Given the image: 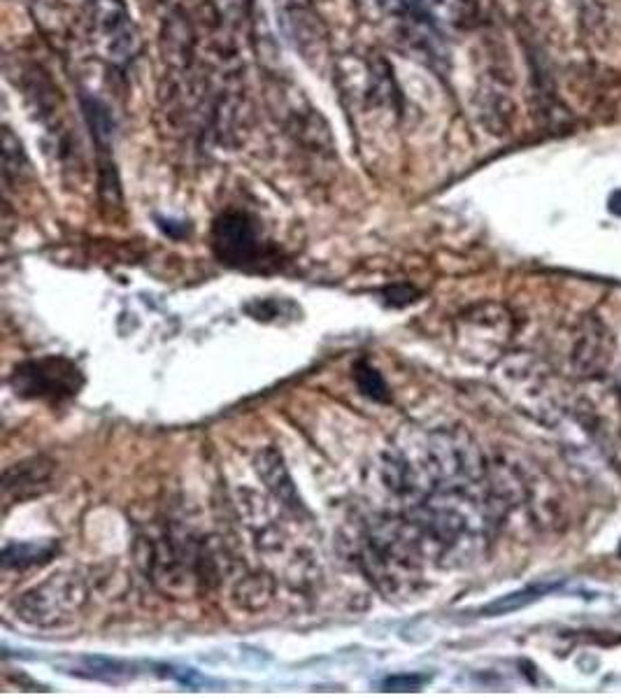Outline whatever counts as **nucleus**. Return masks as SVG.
Masks as SVG:
<instances>
[{"label": "nucleus", "mask_w": 621, "mask_h": 698, "mask_svg": "<svg viewBox=\"0 0 621 698\" xmlns=\"http://www.w3.org/2000/svg\"><path fill=\"white\" fill-rule=\"evenodd\" d=\"M87 601V582L77 571H63L21 594L14 603V612L21 622L54 629L73 619Z\"/></svg>", "instance_id": "nucleus-1"}, {"label": "nucleus", "mask_w": 621, "mask_h": 698, "mask_svg": "<svg viewBox=\"0 0 621 698\" xmlns=\"http://www.w3.org/2000/svg\"><path fill=\"white\" fill-rule=\"evenodd\" d=\"M10 384L21 398L61 405L80 394L84 375L66 356H40L17 363Z\"/></svg>", "instance_id": "nucleus-2"}, {"label": "nucleus", "mask_w": 621, "mask_h": 698, "mask_svg": "<svg viewBox=\"0 0 621 698\" xmlns=\"http://www.w3.org/2000/svg\"><path fill=\"white\" fill-rule=\"evenodd\" d=\"M87 31L94 52L110 66H126L140 52V33L124 0H89Z\"/></svg>", "instance_id": "nucleus-3"}, {"label": "nucleus", "mask_w": 621, "mask_h": 698, "mask_svg": "<svg viewBox=\"0 0 621 698\" xmlns=\"http://www.w3.org/2000/svg\"><path fill=\"white\" fill-rule=\"evenodd\" d=\"M212 249L226 266L242 270H266L273 263L270 249L261 240L256 222L245 212H224L212 226Z\"/></svg>", "instance_id": "nucleus-4"}, {"label": "nucleus", "mask_w": 621, "mask_h": 698, "mask_svg": "<svg viewBox=\"0 0 621 698\" xmlns=\"http://www.w3.org/2000/svg\"><path fill=\"white\" fill-rule=\"evenodd\" d=\"M282 31L312 68L328 63V33L324 21L314 12L312 0H277Z\"/></svg>", "instance_id": "nucleus-5"}, {"label": "nucleus", "mask_w": 621, "mask_h": 698, "mask_svg": "<svg viewBox=\"0 0 621 698\" xmlns=\"http://www.w3.org/2000/svg\"><path fill=\"white\" fill-rule=\"evenodd\" d=\"M615 356V338L608 326L594 317H587L580 324L573 345V368L580 377L603 375Z\"/></svg>", "instance_id": "nucleus-6"}, {"label": "nucleus", "mask_w": 621, "mask_h": 698, "mask_svg": "<svg viewBox=\"0 0 621 698\" xmlns=\"http://www.w3.org/2000/svg\"><path fill=\"white\" fill-rule=\"evenodd\" d=\"M254 466H256V473H259L261 480L266 482V487L273 491V496L284 505V508L296 512V515L298 512H305L303 498L298 494L287 466H284L282 454L277 452L275 447H266V450L256 454Z\"/></svg>", "instance_id": "nucleus-7"}, {"label": "nucleus", "mask_w": 621, "mask_h": 698, "mask_svg": "<svg viewBox=\"0 0 621 698\" xmlns=\"http://www.w3.org/2000/svg\"><path fill=\"white\" fill-rule=\"evenodd\" d=\"M408 3L419 17L442 31H463L477 19L475 0H408Z\"/></svg>", "instance_id": "nucleus-8"}, {"label": "nucleus", "mask_w": 621, "mask_h": 698, "mask_svg": "<svg viewBox=\"0 0 621 698\" xmlns=\"http://www.w3.org/2000/svg\"><path fill=\"white\" fill-rule=\"evenodd\" d=\"M54 464L45 457H35L21 464H14L12 468L5 470V494L14 496L17 501H24L28 496L40 494V489L45 487L52 477Z\"/></svg>", "instance_id": "nucleus-9"}, {"label": "nucleus", "mask_w": 621, "mask_h": 698, "mask_svg": "<svg viewBox=\"0 0 621 698\" xmlns=\"http://www.w3.org/2000/svg\"><path fill=\"white\" fill-rule=\"evenodd\" d=\"M59 554L56 543H10L3 550V568L7 571H26L42 566Z\"/></svg>", "instance_id": "nucleus-10"}, {"label": "nucleus", "mask_w": 621, "mask_h": 698, "mask_svg": "<svg viewBox=\"0 0 621 698\" xmlns=\"http://www.w3.org/2000/svg\"><path fill=\"white\" fill-rule=\"evenodd\" d=\"M552 589H556V584H554V582H547V584H531V587H526V589L512 591V594L503 596V598H498V601L489 603V605H484V608H482V615H484V617L508 615V612H515V610L526 608V605L535 603V601H538V598H542L545 594H549V591H552Z\"/></svg>", "instance_id": "nucleus-11"}, {"label": "nucleus", "mask_w": 621, "mask_h": 698, "mask_svg": "<svg viewBox=\"0 0 621 698\" xmlns=\"http://www.w3.org/2000/svg\"><path fill=\"white\" fill-rule=\"evenodd\" d=\"M354 382H356V389H359L366 398H370V401H377V403L391 401V391L387 387V382H384L382 373L375 366H370L368 361L356 363Z\"/></svg>", "instance_id": "nucleus-12"}, {"label": "nucleus", "mask_w": 621, "mask_h": 698, "mask_svg": "<svg viewBox=\"0 0 621 698\" xmlns=\"http://www.w3.org/2000/svg\"><path fill=\"white\" fill-rule=\"evenodd\" d=\"M426 682H428V675H419V673L391 675V678L382 682V689L384 692H419Z\"/></svg>", "instance_id": "nucleus-13"}]
</instances>
